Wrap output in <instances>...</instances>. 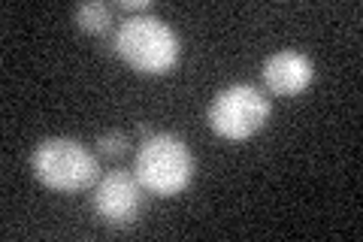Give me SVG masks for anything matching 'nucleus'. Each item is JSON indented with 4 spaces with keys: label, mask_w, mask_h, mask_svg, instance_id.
I'll return each mask as SVG.
<instances>
[{
    "label": "nucleus",
    "mask_w": 363,
    "mask_h": 242,
    "mask_svg": "<svg viewBox=\"0 0 363 242\" xmlns=\"http://www.w3.org/2000/svg\"><path fill=\"white\" fill-rule=\"evenodd\" d=\"M112 45H116L121 61L143 76H164L173 70L182 57L179 33L164 18H157L152 13L124 18L116 28Z\"/></svg>",
    "instance_id": "1"
},
{
    "label": "nucleus",
    "mask_w": 363,
    "mask_h": 242,
    "mask_svg": "<svg viewBox=\"0 0 363 242\" xmlns=\"http://www.w3.org/2000/svg\"><path fill=\"white\" fill-rule=\"evenodd\" d=\"M133 176L155 197H176L194 179V155L176 133H149L136 145Z\"/></svg>",
    "instance_id": "2"
},
{
    "label": "nucleus",
    "mask_w": 363,
    "mask_h": 242,
    "mask_svg": "<svg viewBox=\"0 0 363 242\" xmlns=\"http://www.w3.org/2000/svg\"><path fill=\"white\" fill-rule=\"evenodd\" d=\"M30 170L40 185L58 194H79L100 179L97 155L70 136H49L30 155Z\"/></svg>",
    "instance_id": "3"
},
{
    "label": "nucleus",
    "mask_w": 363,
    "mask_h": 242,
    "mask_svg": "<svg viewBox=\"0 0 363 242\" xmlns=\"http://www.w3.org/2000/svg\"><path fill=\"white\" fill-rule=\"evenodd\" d=\"M206 121L224 140H248L269 121V100L255 85L233 82L212 97Z\"/></svg>",
    "instance_id": "4"
},
{
    "label": "nucleus",
    "mask_w": 363,
    "mask_h": 242,
    "mask_svg": "<svg viewBox=\"0 0 363 242\" xmlns=\"http://www.w3.org/2000/svg\"><path fill=\"white\" fill-rule=\"evenodd\" d=\"M94 212L109 227H128L143 212V185L128 170H109L94 185Z\"/></svg>",
    "instance_id": "5"
},
{
    "label": "nucleus",
    "mask_w": 363,
    "mask_h": 242,
    "mask_svg": "<svg viewBox=\"0 0 363 242\" xmlns=\"http://www.w3.org/2000/svg\"><path fill=\"white\" fill-rule=\"evenodd\" d=\"M260 76H264V85H267L269 94L297 97L312 85L315 67L309 61V55H303L297 49H279L264 61Z\"/></svg>",
    "instance_id": "6"
},
{
    "label": "nucleus",
    "mask_w": 363,
    "mask_h": 242,
    "mask_svg": "<svg viewBox=\"0 0 363 242\" xmlns=\"http://www.w3.org/2000/svg\"><path fill=\"white\" fill-rule=\"evenodd\" d=\"M76 25L85 33H106L112 28V6L104 0H91L76 9Z\"/></svg>",
    "instance_id": "7"
},
{
    "label": "nucleus",
    "mask_w": 363,
    "mask_h": 242,
    "mask_svg": "<svg viewBox=\"0 0 363 242\" xmlns=\"http://www.w3.org/2000/svg\"><path fill=\"white\" fill-rule=\"evenodd\" d=\"M128 148H130V136L121 131H109L97 140V155H104V158H121V155H128Z\"/></svg>",
    "instance_id": "8"
},
{
    "label": "nucleus",
    "mask_w": 363,
    "mask_h": 242,
    "mask_svg": "<svg viewBox=\"0 0 363 242\" xmlns=\"http://www.w3.org/2000/svg\"><path fill=\"white\" fill-rule=\"evenodd\" d=\"M121 9L133 16H145V13H152V4L149 0H121Z\"/></svg>",
    "instance_id": "9"
}]
</instances>
